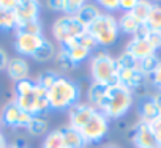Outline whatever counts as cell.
<instances>
[{"label":"cell","instance_id":"6da1fadb","mask_svg":"<svg viewBox=\"0 0 161 148\" xmlns=\"http://www.w3.org/2000/svg\"><path fill=\"white\" fill-rule=\"evenodd\" d=\"M14 103L22 110L32 117H44L51 112V104L47 98V90L36 85L35 81L25 79L14 87Z\"/></svg>","mask_w":161,"mask_h":148},{"label":"cell","instance_id":"7a4b0ae2","mask_svg":"<svg viewBox=\"0 0 161 148\" xmlns=\"http://www.w3.org/2000/svg\"><path fill=\"white\" fill-rule=\"evenodd\" d=\"M134 104V95L126 87L115 84L106 87V93L103 103L100 106V112H103L109 120H119L125 117Z\"/></svg>","mask_w":161,"mask_h":148},{"label":"cell","instance_id":"3957f363","mask_svg":"<svg viewBox=\"0 0 161 148\" xmlns=\"http://www.w3.org/2000/svg\"><path fill=\"white\" fill-rule=\"evenodd\" d=\"M47 98L51 104V110L54 112H63L69 110L74 104L79 103L80 98V87L77 82L60 76L55 84L47 90Z\"/></svg>","mask_w":161,"mask_h":148},{"label":"cell","instance_id":"277c9868","mask_svg":"<svg viewBox=\"0 0 161 148\" xmlns=\"http://www.w3.org/2000/svg\"><path fill=\"white\" fill-rule=\"evenodd\" d=\"M90 77L92 82L101 85H115L119 84V69L115 58L108 50H95L90 57Z\"/></svg>","mask_w":161,"mask_h":148},{"label":"cell","instance_id":"5b68a950","mask_svg":"<svg viewBox=\"0 0 161 148\" xmlns=\"http://www.w3.org/2000/svg\"><path fill=\"white\" fill-rule=\"evenodd\" d=\"M87 33L97 41L98 47H109L112 46L117 40H119V35H120V30H119V22H117V18L114 14H109V13H101L98 16V19L89 25L87 29Z\"/></svg>","mask_w":161,"mask_h":148},{"label":"cell","instance_id":"8992f818","mask_svg":"<svg viewBox=\"0 0 161 148\" xmlns=\"http://www.w3.org/2000/svg\"><path fill=\"white\" fill-rule=\"evenodd\" d=\"M84 32H86V29L76 21V18L66 16V14L58 16L54 21V24H52V36L62 47H65L66 44L73 43L79 35H82Z\"/></svg>","mask_w":161,"mask_h":148},{"label":"cell","instance_id":"52a82bcc","mask_svg":"<svg viewBox=\"0 0 161 148\" xmlns=\"http://www.w3.org/2000/svg\"><path fill=\"white\" fill-rule=\"evenodd\" d=\"M111 128V120L100 110L93 114V117L89 120V123L80 129L79 132L82 134L84 140L89 143H100L109 132Z\"/></svg>","mask_w":161,"mask_h":148},{"label":"cell","instance_id":"ba28073f","mask_svg":"<svg viewBox=\"0 0 161 148\" xmlns=\"http://www.w3.org/2000/svg\"><path fill=\"white\" fill-rule=\"evenodd\" d=\"M32 120V115L27 112H22L14 101L7 103L2 110H0V121L2 126H7L10 129H25Z\"/></svg>","mask_w":161,"mask_h":148},{"label":"cell","instance_id":"9c48e42d","mask_svg":"<svg viewBox=\"0 0 161 148\" xmlns=\"http://www.w3.org/2000/svg\"><path fill=\"white\" fill-rule=\"evenodd\" d=\"M46 38L41 35H29V33H22V32H14V50L19 54V57H33L35 52L40 49V46L43 44Z\"/></svg>","mask_w":161,"mask_h":148},{"label":"cell","instance_id":"30bf717a","mask_svg":"<svg viewBox=\"0 0 161 148\" xmlns=\"http://www.w3.org/2000/svg\"><path fill=\"white\" fill-rule=\"evenodd\" d=\"M98 109H95L93 106H90L89 103H77L74 104L69 110H68V120H69V126L80 131L87 123L89 120L93 117V114Z\"/></svg>","mask_w":161,"mask_h":148},{"label":"cell","instance_id":"8fae6325","mask_svg":"<svg viewBox=\"0 0 161 148\" xmlns=\"http://www.w3.org/2000/svg\"><path fill=\"white\" fill-rule=\"evenodd\" d=\"M131 140L136 148H159L152 134L150 124L144 121H137L131 128Z\"/></svg>","mask_w":161,"mask_h":148},{"label":"cell","instance_id":"7c38bea8","mask_svg":"<svg viewBox=\"0 0 161 148\" xmlns=\"http://www.w3.org/2000/svg\"><path fill=\"white\" fill-rule=\"evenodd\" d=\"M40 11H41V5L36 0H18V3L13 10L14 18H16V25L21 22L38 19Z\"/></svg>","mask_w":161,"mask_h":148},{"label":"cell","instance_id":"4fadbf2b","mask_svg":"<svg viewBox=\"0 0 161 148\" xmlns=\"http://www.w3.org/2000/svg\"><path fill=\"white\" fill-rule=\"evenodd\" d=\"M125 52H128L130 55H133L137 61L142 60V58H145V57H148V55L156 54L155 47L150 44L148 40L137 38V36H131V40L125 46Z\"/></svg>","mask_w":161,"mask_h":148},{"label":"cell","instance_id":"5bb4252c","mask_svg":"<svg viewBox=\"0 0 161 148\" xmlns=\"http://www.w3.org/2000/svg\"><path fill=\"white\" fill-rule=\"evenodd\" d=\"M7 74L8 77L13 81V82H21V81H25L29 79V74H30V65L29 61L24 58V57H13L10 58L8 61V66H7Z\"/></svg>","mask_w":161,"mask_h":148},{"label":"cell","instance_id":"9a60e30c","mask_svg":"<svg viewBox=\"0 0 161 148\" xmlns=\"http://www.w3.org/2000/svg\"><path fill=\"white\" fill-rule=\"evenodd\" d=\"M137 115H139V121H144V123H152L155 118H158L161 115V112H159V109H158V106L153 99V95L139 99Z\"/></svg>","mask_w":161,"mask_h":148},{"label":"cell","instance_id":"2e32d148","mask_svg":"<svg viewBox=\"0 0 161 148\" xmlns=\"http://www.w3.org/2000/svg\"><path fill=\"white\" fill-rule=\"evenodd\" d=\"M103 11H101V8L98 7V3H93V2H86L82 7H80V10L76 13V21L82 25L84 29H87L89 25H92L97 19H98V16L101 14Z\"/></svg>","mask_w":161,"mask_h":148},{"label":"cell","instance_id":"e0dca14e","mask_svg":"<svg viewBox=\"0 0 161 148\" xmlns=\"http://www.w3.org/2000/svg\"><path fill=\"white\" fill-rule=\"evenodd\" d=\"M58 129H60V132H62L65 148H86V146H87V142L84 140L82 134H80L77 129L71 128L69 124H68V126H62V128H58Z\"/></svg>","mask_w":161,"mask_h":148},{"label":"cell","instance_id":"ac0fdd59","mask_svg":"<svg viewBox=\"0 0 161 148\" xmlns=\"http://www.w3.org/2000/svg\"><path fill=\"white\" fill-rule=\"evenodd\" d=\"M63 49L68 52V55L71 57V60L74 61V65H76V66H77V65H80V63H84L86 60H89V58L92 57V52H90L89 49H86L84 46H80V44H79V43H76V41H73V43L66 44Z\"/></svg>","mask_w":161,"mask_h":148},{"label":"cell","instance_id":"d6986e66","mask_svg":"<svg viewBox=\"0 0 161 148\" xmlns=\"http://www.w3.org/2000/svg\"><path fill=\"white\" fill-rule=\"evenodd\" d=\"M117 22H119V30L122 32V33H125V35H131V36H134L136 33H137V30H139V27L142 25L130 11H126V13H123L119 19H117Z\"/></svg>","mask_w":161,"mask_h":148},{"label":"cell","instance_id":"ffe728a7","mask_svg":"<svg viewBox=\"0 0 161 148\" xmlns=\"http://www.w3.org/2000/svg\"><path fill=\"white\" fill-rule=\"evenodd\" d=\"M104 93H106V85L92 82L87 88V103L90 106H93L95 109H100L103 98H104Z\"/></svg>","mask_w":161,"mask_h":148},{"label":"cell","instance_id":"44dd1931","mask_svg":"<svg viewBox=\"0 0 161 148\" xmlns=\"http://www.w3.org/2000/svg\"><path fill=\"white\" fill-rule=\"evenodd\" d=\"M25 131L33 137H41L49 132V121L46 117H32Z\"/></svg>","mask_w":161,"mask_h":148},{"label":"cell","instance_id":"7402d4cb","mask_svg":"<svg viewBox=\"0 0 161 148\" xmlns=\"http://www.w3.org/2000/svg\"><path fill=\"white\" fill-rule=\"evenodd\" d=\"M55 54H57L55 46H54L51 41L44 40L43 44L40 46V49L35 52V55H33L32 58H33L35 61H38V63H47V61H51V60L55 58Z\"/></svg>","mask_w":161,"mask_h":148},{"label":"cell","instance_id":"603a6c76","mask_svg":"<svg viewBox=\"0 0 161 148\" xmlns=\"http://www.w3.org/2000/svg\"><path fill=\"white\" fill-rule=\"evenodd\" d=\"M54 61H55V66H57L62 72H69V71H73V69L77 68V66L74 65V61L71 60V57L68 55V52H66L63 47H60V50H57Z\"/></svg>","mask_w":161,"mask_h":148},{"label":"cell","instance_id":"cb8c5ba5","mask_svg":"<svg viewBox=\"0 0 161 148\" xmlns=\"http://www.w3.org/2000/svg\"><path fill=\"white\" fill-rule=\"evenodd\" d=\"M60 77V74L57 72V71H54V69H44V71H41L40 74H38V77H36V85L38 87H41V88H44V90H49L54 84H55V81Z\"/></svg>","mask_w":161,"mask_h":148},{"label":"cell","instance_id":"d4e9b609","mask_svg":"<svg viewBox=\"0 0 161 148\" xmlns=\"http://www.w3.org/2000/svg\"><path fill=\"white\" fill-rule=\"evenodd\" d=\"M161 63V60H159V57L156 55V54H153V55H148V57H145V58H142V60H139L137 61V69L144 74V76H150V74L158 68V65Z\"/></svg>","mask_w":161,"mask_h":148},{"label":"cell","instance_id":"484cf974","mask_svg":"<svg viewBox=\"0 0 161 148\" xmlns=\"http://www.w3.org/2000/svg\"><path fill=\"white\" fill-rule=\"evenodd\" d=\"M145 25L150 30L161 32V3H153L152 10L148 13V18L145 21Z\"/></svg>","mask_w":161,"mask_h":148},{"label":"cell","instance_id":"4316f807","mask_svg":"<svg viewBox=\"0 0 161 148\" xmlns=\"http://www.w3.org/2000/svg\"><path fill=\"white\" fill-rule=\"evenodd\" d=\"M14 32H22V33H29V35H43V24L38 19H32V21H27V22H21L16 25V30Z\"/></svg>","mask_w":161,"mask_h":148},{"label":"cell","instance_id":"83f0119b","mask_svg":"<svg viewBox=\"0 0 161 148\" xmlns=\"http://www.w3.org/2000/svg\"><path fill=\"white\" fill-rule=\"evenodd\" d=\"M152 2H147V0H137V3H136V7L130 11L141 24H145V21H147V18H148V13H150V10H152Z\"/></svg>","mask_w":161,"mask_h":148},{"label":"cell","instance_id":"f1b7e54d","mask_svg":"<svg viewBox=\"0 0 161 148\" xmlns=\"http://www.w3.org/2000/svg\"><path fill=\"white\" fill-rule=\"evenodd\" d=\"M41 148H65L60 129H54V131L47 132L44 140H43V146Z\"/></svg>","mask_w":161,"mask_h":148},{"label":"cell","instance_id":"f546056e","mask_svg":"<svg viewBox=\"0 0 161 148\" xmlns=\"http://www.w3.org/2000/svg\"><path fill=\"white\" fill-rule=\"evenodd\" d=\"M0 30L3 32H14L16 30V18L13 11L3 10L0 7Z\"/></svg>","mask_w":161,"mask_h":148},{"label":"cell","instance_id":"4dcf8cb0","mask_svg":"<svg viewBox=\"0 0 161 148\" xmlns=\"http://www.w3.org/2000/svg\"><path fill=\"white\" fill-rule=\"evenodd\" d=\"M115 63H117V69H133V68H137V60L133 55H130L128 52L120 54L115 58Z\"/></svg>","mask_w":161,"mask_h":148},{"label":"cell","instance_id":"1f68e13d","mask_svg":"<svg viewBox=\"0 0 161 148\" xmlns=\"http://www.w3.org/2000/svg\"><path fill=\"white\" fill-rule=\"evenodd\" d=\"M74 41H76V43H79L80 46H84L86 49H89L92 54H93V52L98 49V44H97V41H95V40H93V38H92V36L87 33V30H86L82 35H79V36H77Z\"/></svg>","mask_w":161,"mask_h":148},{"label":"cell","instance_id":"d6a6232c","mask_svg":"<svg viewBox=\"0 0 161 148\" xmlns=\"http://www.w3.org/2000/svg\"><path fill=\"white\" fill-rule=\"evenodd\" d=\"M86 3V0H65V11L63 14L66 16H76V13L80 10V7H82Z\"/></svg>","mask_w":161,"mask_h":148},{"label":"cell","instance_id":"836d02e7","mask_svg":"<svg viewBox=\"0 0 161 148\" xmlns=\"http://www.w3.org/2000/svg\"><path fill=\"white\" fill-rule=\"evenodd\" d=\"M100 8L104 10V13H109L112 14L114 11H119L120 7H119V0H100V2H97Z\"/></svg>","mask_w":161,"mask_h":148},{"label":"cell","instance_id":"e575fe53","mask_svg":"<svg viewBox=\"0 0 161 148\" xmlns=\"http://www.w3.org/2000/svg\"><path fill=\"white\" fill-rule=\"evenodd\" d=\"M148 124H150L152 134H153V137H155L158 146L161 148V115H159L158 118H155V120H153L152 123H148Z\"/></svg>","mask_w":161,"mask_h":148},{"label":"cell","instance_id":"d590c367","mask_svg":"<svg viewBox=\"0 0 161 148\" xmlns=\"http://www.w3.org/2000/svg\"><path fill=\"white\" fill-rule=\"evenodd\" d=\"M148 84L155 90H161V63L158 65V68L148 76Z\"/></svg>","mask_w":161,"mask_h":148},{"label":"cell","instance_id":"8d00e7d4","mask_svg":"<svg viewBox=\"0 0 161 148\" xmlns=\"http://www.w3.org/2000/svg\"><path fill=\"white\" fill-rule=\"evenodd\" d=\"M147 40L150 41V44L155 47V50H156V52L161 49V32L150 30V32H148V35H147Z\"/></svg>","mask_w":161,"mask_h":148},{"label":"cell","instance_id":"74e56055","mask_svg":"<svg viewBox=\"0 0 161 148\" xmlns=\"http://www.w3.org/2000/svg\"><path fill=\"white\" fill-rule=\"evenodd\" d=\"M46 3H47V8L51 11L63 14V11H65V0H49V2H46Z\"/></svg>","mask_w":161,"mask_h":148},{"label":"cell","instance_id":"f35d334b","mask_svg":"<svg viewBox=\"0 0 161 148\" xmlns=\"http://www.w3.org/2000/svg\"><path fill=\"white\" fill-rule=\"evenodd\" d=\"M136 3H137V0H119V7H120V10L123 13L131 11L136 7Z\"/></svg>","mask_w":161,"mask_h":148},{"label":"cell","instance_id":"ab89813d","mask_svg":"<svg viewBox=\"0 0 161 148\" xmlns=\"http://www.w3.org/2000/svg\"><path fill=\"white\" fill-rule=\"evenodd\" d=\"M8 61H10V57H8L7 50L0 47V71H5V69H7Z\"/></svg>","mask_w":161,"mask_h":148},{"label":"cell","instance_id":"60d3db41","mask_svg":"<svg viewBox=\"0 0 161 148\" xmlns=\"http://www.w3.org/2000/svg\"><path fill=\"white\" fill-rule=\"evenodd\" d=\"M16 3H18V0H0V7L3 10H8V11H13Z\"/></svg>","mask_w":161,"mask_h":148},{"label":"cell","instance_id":"b9f144b4","mask_svg":"<svg viewBox=\"0 0 161 148\" xmlns=\"http://www.w3.org/2000/svg\"><path fill=\"white\" fill-rule=\"evenodd\" d=\"M153 99H155V103H156V106H158V109H159V112H161V90H155Z\"/></svg>","mask_w":161,"mask_h":148},{"label":"cell","instance_id":"7bdbcfd3","mask_svg":"<svg viewBox=\"0 0 161 148\" xmlns=\"http://www.w3.org/2000/svg\"><path fill=\"white\" fill-rule=\"evenodd\" d=\"M0 148H8V142H7V137L0 132Z\"/></svg>","mask_w":161,"mask_h":148},{"label":"cell","instance_id":"ee69618b","mask_svg":"<svg viewBox=\"0 0 161 148\" xmlns=\"http://www.w3.org/2000/svg\"><path fill=\"white\" fill-rule=\"evenodd\" d=\"M8 148H29L25 143H18V142H14V143H8Z\"/></svg>","mask_w":161,"mask_h":148},{"label":"cell","instance_id":"f6af8a7d","mask_svg":"<svg viewBox=\"0 0 161 148\" xmlns=\"http://www.w3.org/2000/svg\"><path fill=\"white\" fill-rule=\"evenodd\" d=\"M104 148H120V146H117V145H108V146H104Z\"/></svg>","mask_w":161,"mask_h":148},{"label":"cell","instance_id":"bcb514c9","mask_svg":"<svg viewBox=\"0 0 161 148\" xmlns=\"http://www.w3.org/2000/svg\"><path fill=\"white\" fill-rule=\"evenodd\" d=\"M0 128H2V121H0Z\"/></svg>","mask_w":161,"mask_h":148}]
</instances>
